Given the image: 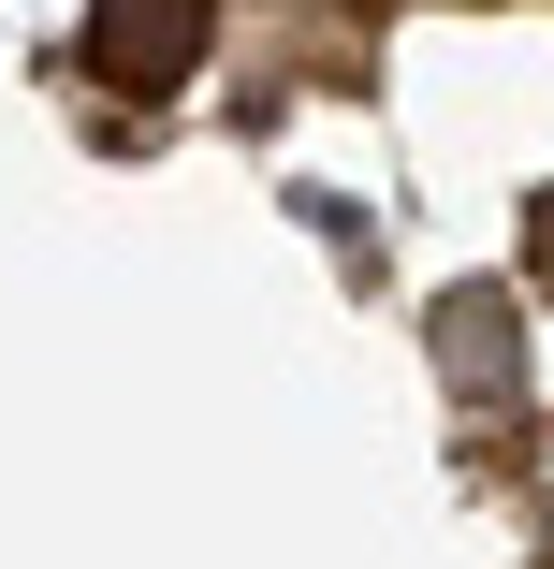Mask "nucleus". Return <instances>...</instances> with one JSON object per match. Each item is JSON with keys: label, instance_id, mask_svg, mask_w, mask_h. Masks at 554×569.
Listing matches in <instances>:
<instances>
[{"label": "nucleus", "instance_id": "f257e3e1", "mask_svg": "<svg viewBox=\"0 0 554 569\" xmlns=\"http://www.w3.org/2000/svg\"><path fill=\"white\" fill-rule=\"evenodd\" d=\"M73 59L118 88V102H175V88L219 59V0H88Z\"/></svg>", "mask_w": 554, "mask_h": 569}, {"label": "nucleus", "instance_id": "f03ea898", "mask_svg": "<svg viewBox=\"0 0 554 569\" xmlns=\"http://www.w3.org/2000/svg\"><path fill=\"white\" fill-rule=\"evenodd\" d=\"M423 366H437L453 409L511 423L525 409V307H511V278H453V292H437L423 307Z\"/></svg>", "mask_w": 554, "mask_h": 569}, {"label": "nucleus", "instance_id": "7ed1b4c3", "mask_svg": "<svg viewBox=\"0 0 554 569\" xmlns=\"http://www.w3.org/2000/svg\"><path fill=\"white\" fill-rule=\"evenodd\" d=\"M525 292H554V190L525 204Z\"/></svg>", "mask_w": 554, "mask_h": 569}]
</instances>
